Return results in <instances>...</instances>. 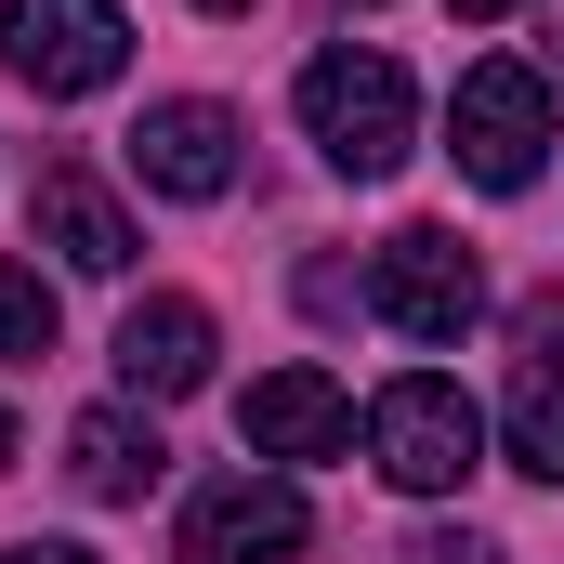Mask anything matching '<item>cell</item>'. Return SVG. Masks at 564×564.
Returning <instances> with one entry per match:
<instances>
[{"label": "cell", "mask_w": 564, "mask_h": 564, "mask_svg": "<svg viewBox=\"0 0 564 564\" xmlns=\"http://www.w3.org/2000/svg\"><path fill=\"white\" fill-rule=\"evenodd\" d=\"M302 132H315V158L328 171H355V184H381L394 158H408V132H421V93H408V66L394 53H315L302 66Z\"/></svg>", "instance_id": "6da1fadb"}, {"label": "cell", "mask_w": 564, "mask_h": 564, "mask_svg": "<svg viewBox=\"0 0 564 564\" xmlns=\"http://www.w3.org/2000/svg\"><path fill=\"white\" fill-rule=\"evenodd\" d=\"M446 158H459L486 197H525L539 158H552V79L512 66V53H486V66L459 79V106H446Z\"/></svg>", "instance_id": "7a4b0ae2"}, {"label": "cell", "mask_w": 564, "mask_h": 564, "mask_svg": "<svg viewBox=\"0 0 564 564\" xmlns=\"http://www.w3.org/2000/svg\"><path fill=\"white\" fill-rule=\"evenodd\" d=\"M368 459H381V486H408V499H446V486H473L486 473V408L459 394V381H394L381 408H368Z\"/></svg>", "instance_id": "3957f363"}, {"label": "cell", "mask_w": 564, "mask_h": 564, "mask_svg": "<svg viewBox=\"0 0 564 564\" xmlns=\"http://www.w3.org/2000/svg\"><path fill=\"white\" fill-rule=\"evenodd\" d=\"M0 53H13L26 93L79 106V93H106V79L132 66V26H119V0H13V13H0Z\"/></svg>", "instance_id": "277c9868"}, {"label": "cell", "mask_w": 564, "mask_h": 564, "mask_svg": "<svg viewBox=\"0 0 564 564\" xmlns=\"http://www.w3.org/2000/svg\"><path fill=\"white\" fill-rule=\"evenodd\" d=\"M237 106H210V93H171V106H144L119 158H132L144 197H184V210H210V197H237Z\"/></svg>", "instance_id": "5b68a950"}, {"label": "cell", "mask_w": 564, "mask_h": 564, "mask_svg": "<svg viewBox=\"0 0 564 564\" xmlns=\"http://www.w3.org/2000/svg\"><path fill=\"white\" fill-rule=\"evenodd\" d=\"M302 539H315V512H302V486H289V473H224V486H197V499H184L171 564H289Z\"/></svg>", "instance_id": "8992f818"}, {"label": "cell", "mask_w": 564, "mask_h": 564, "mask_svg": "<svg viewBox=\"0 0 564 564\" xmlns=\"http://www.w3.org/2000/svg\"><path fill=\"white\" fill-rule=\"evenodd\" d=\"M368 302H381L408 341H459V328L486 315V263H473L446 224H394L381 263H368Z\"/></svg>", "instance_id": "52a82bcc"}, {"label": "cell", "mask_w": 564, "mask_h": 564, "mask_svg": "<svg viewBox=\"0 0 564 564\" xmlns=\"http://www.w3.org/2000/svg\"><path fill=\"white\" fill-rule=\"evenodd\" d=\"M26 237H40L66 276H132V250H144V237H132V210H119V197H106L79 158H53V171L26 184Z\"/></svg>", "instance_id": "ba28073f"}, {"label": "cell", "mask_w": 564, "mask_h": 564, "mask_svg": "<svg viewBox=\"0 0 564 564\" xmlns=\"http://www.w3.org/2000/svg\"><path fill=\"white\" fill-rule=\"evenodd\" d=\"M237 433H250V459H355V394L328 368H263L237 394Z\"/></svg>", "instance_id": "9c48e42d"}, {"label": "cell", "mask_w": 564, "mask_h": 564, "mask_svg": "<svg viewBox=\"0 0 564 564\" xmlns=\"http://www.w3.org/2000/svg\"><path fill=\"white\" fill-rule=\"evenodd\" d=\"M210 302H184V289H158L119 315V381H132L144 408H171V394H210Z\"/></svg>", "instance_id": "30bf717a"}, {"label": "cell", "mask_w": 564, "mask_h": 564, "mask_svg": "<svg viewBox=\"0 0 564 564\" xmlns=\"http://www.w3.org/2000/svg\"><path fill=\"white\" fill-rule=\"evenodd\" d=\"M158 459H171V446H158L132 408H93V421L66 433V473H79L93 499H144V486H158Z\"/></svg>", "instance_id": "8fae6325"}, {"label": "cell", "mask_w": 564, "mask_h": 564, "mask_svg": "<svg viewBox=\"0 0 564 564\" xmlns=\"http://www.w3.org/2000/svg\"><path fill=\"white\" fill-rule=\"evenodd\" d=\"M499 446H512V473H539V486H564V368H512V408H499Z\"/></svg>", "instance_id": "7c38bea8"}, {"label": "cell", "mask_w": 564, "mask_h": 564, "mask_svg": "<svg viewBox=\"0 0 564 564\" xmlns=\"http://www.w3.org/2000/svg\"><path fill=\"white\" fill-rule=\"evenodd\" d=\"M0 355L13 368L53 355V289H40V263H0Z\"/></svg>", "instance_id": "4fadbf2b"}, {"label": "cell", "mask_w": 564, "mask_h": 564, "mask_svg": "<svg viewBox=\"0 0 564 564\" xmlns=\"http://www.w3.org/2000/svg\"><path fill=\"white\" fill-rule=\"evenodd\" d=\"M512 328H525V368H564V289H539Z\"/></svg>", "instance_id": "5bb4252c"}, {"label": "cell", "mask_w": 564, "mask_h": 564, "mask_svg": "<svg viewBox=\"0 0 564 564\" xmlns=\"http://www.w3.org/2000/svg\"><path fill=\"white\" fill-rule=\"evenodd\" d=\"M408 564H499V552H486L473 525H433V539H408Z\"/></svg>", "instance_id": "9a60e30c"}, {"label": "cell", "mask_w": 564, "mask_h": 564, "mask_svg": "<svg viewBox=\"0 0 564 564\" xmlns=\"http://www.w3.org/2000/svg\"><path fill=\"white\" fill-rule=\"evenodd\" d=\"M0 564H93V552H79V539H13Z\"/></svg>", "instance_id": "2e32d148"}, {"label": "cell", "mask_w": 564, "mask_h": 564, "mask_svg": "<svg viewBox=\"0 0 564 564\" xmlns=\"http://www.w3.org/2000/svg\"><path fill=\"white\" fill-rule=\"evenodd\" d=\"M446 13H459V26H499V13H525V0H446Z\"/></svg>", "instance_id": "e0dca14e"}, {"label": "cell", "mask_w": 564, "mask_h": 564, "mask_svg": "<svg viewBox=\"0 0 564 564\" xmlns=\"http://www.w3.org/2000/svg\"><path fill=\"white\" fill-rule=\"evenodd\" d=\"M0 473H13V408H0Z\"/></svg>", "instance_id": "ac0fdd59"}, {"label": "cell", "mask_w": 564, "mask_h": 564, "mask_svg": "<svg viewBox=\"0 0 564 564\" xmlns=\"http://www.w3.org/2000/svg\"><path fill=\"white\" fill-rule=\"evenodd\" d=\"M197 13H250V0H197Z\"/></svg>", "instance_id": "d6986e66"}, {"label": "cell", "mask_w": 564, "mask_h": 564, "mask_svg": "<svg viewBox=\"0 0 564 564\" xmlns=\"http://www.w3.org/2000/svg\"><path fill=\"white\" fill-rule=\"evenodd\" d=\"M552 26H564V0H552Z\"/></svg>", "instance_id": "ffe728a7"}]
</instances>
